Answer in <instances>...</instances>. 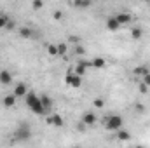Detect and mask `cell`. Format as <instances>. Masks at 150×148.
I'll return each instance as SVG.
<instances>
[{
    "mask_svg": "<svg viewBox=\"0 0 150 148\" xmlns=\"http://www.w3.org/2000/svg\"><path fill=\"white\" fill-rule=\"evenodd\" d=\"M138 89H140V92H142V94H147V92H149V87H147L145 84H140V87H138Z\"/></svg>",
    "mask_w": 150,
    "mask_h": 148,
    "instance_id": "obj_26",
    "label": "cell"
},
{
    "mask_svg": "<svg viewBox=\"0 0 150 148\" xmlns=\"http://www.w3.org/2000/svg\"><path fill=\"white\" fill-rule=\"evenodd\" d=\"M19 35L23 38H32L33 37V30L28 28V26H23V28H19Z\"/></svg>",
    "mask_w": 150,
    "mask_h": 148,
    "instance_id": "obj_15",
    "label": "cell"
},
{
    "mask_svg": "<svg viewBox=\"0 0 150 148\" xmlns=\"http://www.w3.org/2000/svg\"><path fill=\"white\" fill-rule=\"evenodd\" d=\"M142 37H143V30H142L140 26L131 28V38H133V40H140Z\"/></svg>",
    "mask_w": 150,
    "mask_h": 148,
    "instance_id": "obj_14",
    "label": "cell"
},
{
    "mask_svg": "<svg viewBox=\"0 0 150 148\" xmlns=\"http://www.w3.org/2000/svg\"><path fill=\"white\" fill-rule=\"evenodd\" d=\"M56 47H58V56H65V54H67V51H68V47H67V44H65V42L56 44Z\"/></svg>",
    "mask_w": 150,
    "mask_h": 148,
    "instance_id": "obj_18",
    "label": "cell"
},
{
    "mask_svg": "<svg viewBox=\"0 0 150 148\" xmlns=\"http://www.w3.org/2000/svg\"><path fill=\"white\" fill-rule=\"evenodd\" d=\"M122 124H124V120H122L120 115H110V117L105 118V127H107V131L117 132V131L122 129Z\"/></svg>",
    "mask_w": 150,
    "mask_h": 148,
    "instance_id": "obj_2",
    "label": "cell"
},
{
    "mask_svg": "<svg viewBox=\"0 0 150 148\" xmlns=\"http://www.w3.org/2000/svg\"><path fill=\"white\" fill-rule=\"evenodd\" d=\"M32 7H33V9H42V7H44V2H42V0H33Z\"/></svg>",
    "mask_w": 150,
    "mask_h": 148,
    "instance_id": "obj_23",
    "label": "cell"
},
{
    "mask_svg": "<svg viewBox=\"0 0 150 148\" xmlns=\"http://www.w3.org/2000/svg\"><path fill=\"white\" fill-rule=\"evenodd\" d=\"M133 73L145 77V75H149V73H150V70H149V66H136V68L133 70Z\"/></svg>",
    "mask_w": 150,
    "mask_h": 148,
    "instance_id": "obj_17",
    "label": "cell"
},
{
    "mask_svg": "<svg viewBox=\"0 0 150 148\" xmlns=\"http://www.w3.org/2000/svg\"><path fill=\"white\" fill-rule=\"evenodd\" d=\"M14 28H16V23H14V21L11 19V21L7 23V26H5V30H9V32H11V30H14Z\"/></svg>",
    "mask_w": 150,
    "mask_h": 148,
    "instance_id": "obj_25",
    "label": "cell"
},
{
    "mask_svg": "<svg viewBox=\"0 0 150 148\" xmlns=\"http://www.w3.org/2000/svg\"><path fill=\"white\" fill-rule=\"evenodd\" d=\"M0 84H4V85L12 84V75L9 70H0Z\"/></svg>",
    "mask_w": 150,
    "mask_h": 148,
    "instance_id": "obj_9",
    "label": "cell"
},
{
    "mask_svg": "<svg viewBox=\"0 0 150 148\" xmlns=\"http://www.w3.org/2000/svg\"><path fill=\"white\" fill-rule=\"evenodd\" d=\"M2 16H4V14H2V11H0V18H2Z\"/></svg>",
    "mask_w": 150,
    "mask_h": 148,
    "instance_id": "obj_31",
    "label": "cell"
},
{
    "mask_svg": "<svg viewBox=\"0 0 150 148\" xmlns=\"http://www.w3.org/2000/svg\"><path fill=\"white\" fill-rule=\"evenodd\" d=\"M16 99H18V98H16L14 94H7V96L2 99V105H4L5 108H12V106L16 105Z\"/></svg>",
    "mask_w": 150,
    "mask_h": 148,
    "instance_id": "obj_10",
    "label": "cell"
},
{
    "mask_svg": "<svg viewBox=\"0 0 150 148\" xmlns=\"http://www.w3.org/2000/svg\"><path fill=\"white\" fill-rule=\"evenodd\" d=\"M107 28H108L110 32H117V30H120V25L117 23V19H115L113 16H110V18L107 19Z\"/></svg>",
    "mask_w": 150,
    "mask_h": 148,
    "instance_id": "obj_12",
    "label": "cell"
},
{
    "mask_svg": "<svg viewBox=\"0 0 150 148\" xmlns=\"http://www.w3.org/2000/svg\"><path fill=\"white\" fill-rule=\"evenodd\" d=\"M75 52H77L79 56H84V52H86V51H84V47H80V45H77V47H75Z\"/></svg>",
    "mask_w": 150,
    "mask_h": 148,
    "instance_id": "obj_27",
    "label": "cell"
},
{
    "mask_svg": "<svg viewBox=\"0 0 150 148\" xmlns=\"http://www.w3.org/2000/svg\"><path fill=\"white\" fill-rule=\"evenodd\" d=\"M45 49H47V54H49V56H58V47H56V44H47Z\"/></svg>",
    "mask_w": 150,
    "mask_h": 148,
    "instance_id": "obj_19",
    "label": "cell"
},
{
    "mask_svg": "<svg viewBox=\"0 0 150 148\" xmlns=\"http://www.w3.org/2000/svg\"><path fill=\"white\" fill-rule=\"evenodd\" d=\"M82 124H84L86 127L94 125V124H96V115H94V111H86V113L82 115Z\"/></svg>",
    "mask_w": 150,
    "mask_h": 148,
    "instance_id": "obj_7",
    "label": "cell"
},
{
    "mask_svg": "<svg viewBox=\"0 0 150 148\" xmlns=\"http://www.w3.org/2000/svg\"><path fill=\"white\" fill-rule=\"evenodd\" d=\"M113 18L117 19V23L122 26V25H129L131 21H133V16L131 14H127V12H117V14H113Z\"/></svg>",
    "mask_w": 150,
    "mask_h": 148,
    "instance_id": "obj_4",
    "label": "cell"
},
{
    "mask_svg": "<svg viewBox=\"0 0 150 148\" xmlns=\"http://www.w3.org/2000/svg\"><path fill=\"white\" fill-rule=\"evenodd\" d=\"M142 84H145L147 87H150V73H149V75H145V77H143V82H142Z\"/></svg>",
    "mask_w": 150,
    "mask_h": 148,
    "instance_id": "obj_28",
    "label": "cell"
},
{
    "mask_svg": "<svg viewBox=\"0 0 150 148\" xmlns=\"http://www.w3.org/2000/svg\"><path fill=\"white\" fill-rule=\"evenodd\" d=\"M65 125V120L61 115H52V127H63Z\"/></svg>",
    "mask_w": 150,
    "mask_h": 148,
    "instance_id": "obj_16",
    "label": "cell"
},
{
    "mask_svg": "<svg viewBox=\"0 0 150 148\" xmlns=\"http://www.w3.org/2000/svg\"><path fill=\"white\" fill-rule=\"evenodd\" d=\"M52 18H54L56 21H59V19H63V14H61V11H54V14H52Z\"/></svg>",
    "mask_w": 150,
    "mask_h": 148,
    "instance_id": "obj_24",
    "label": "cell"
},
{
    "mask_svg": "<svg viewBox=\"0 0 150 148\" xmlns=\"http://www.w3.org/2000/svg\"><path fill=\"white\" fill-rule=\"evenodd\" d=\"M30 138H32V129L28 127V124L26 122L19 124L18 129H16V132H14V140H18V141H28Z\"/></svg>",
    "mask_w": 150,
    "mask_h": 148,
    "instance_id": "obj_3",
    "label": "cell"
},
{
    "mask_svg": "<svg viewBox=\"0 0 150 148\" xmlns=\"http://www.w3.org/2000/svg\"><path fill=\"white\" fill-rule=\"evenodd\" d=\"M74 148H82V147H74Z\"/></svg>",
    "mask_w": 150,
    "mask_h": 148,
    "instance_id": "obj_32",
    "label": "cell"
},
{
    "mask_svg": "<svg viewBox=\"0 0 150 148\" xmlns=\"http://www.w3.org/2000/svg\"><path fill=\"white\" fill-rule=\"evenodd\" d=\"M65 82H67L70 87H80V85H82V78H80V77H77L75 73H72V72L67 75Z\"/></svg>",
    "mask_w": 150,
    "mask_h": 148,
    "instance_id": "obj_6",
    "label": "cell"
},
{
    "mask_svg": "<svg viewBox=\"0 0 150 148\" xmlns=\"http://www.w3.org/2000/svg\"><path fill=\"white\" fill-rule=\"evenodd\" d=\"M40 103H42V106H44V110H45V113H49V111H51V106H52V101H51V98H49L47 94H42V96H40Z\"/></svg>",
    "mask_w": 150,
    "mask_h": 148,
    "instance_id": "obj_11",
    "label": "cell"
},
{
    "mask_svg": "<svg viewBox=\"0 0 150 148\" xmlns=\"http://www.w3.org/2000/svg\"><path fill=\"white\" fill-rule=\"evenodd\" d=\"M115 138H117L119 141H129V140H131V132H127V131L120 129V131H117V132H115Z\"/></svg>",
    "mask_w": 150,
    "mask_h": 148,
    "instance_id": "obj_13",
    "label": "cell"
},
{
    "mask_svg": "<svg viewBox=\"0 0 150 148\" xmlns=\"http://www.w3.org/2000/svg\"><path fill=\"white\" fill-rule=\"evenodd\" d=\"M9 21H11V19H9V16H7V14H4V16L0 18V28H5Z\"/></svg>",
    "mask_w": 150,
    "mask_h": 148,
    "instance_id": "obj_22",
    "label": "cell"
},
{
    "mask_svg": "<svg viewBox=\"0 0 150 148\" xmlns=\"http://www.w3.org/2000/svg\"><path fill=\"white\" fill-rule=\"evenodd\" d=\"M136 148H145V147H143V145H138V147H136Z\"/></svg>",
    "mask_w": 150,
    "mask_h": 148,
    "instance_id": "obj_30",
    "label": "cell"
},
{
    "mask_svg": "<svg viewBox=\"0 0 150 148\" xmlns=\"http://www.w3.org/2000/svg\"><path fill=\"white\" fill-rule=\"evenodd\" d=\"M72 5H75V7H91L93 2H89V0H86V2H74Z\"/></svg>",
    "mask_w": 150,
    "mask_h": 148,
    "instance_id": "obj_21",
    "label": "cell"
},
{
    "mask_svg": "<svg viewBox=\"0 0 150 148\" xmlns=\"http://www.w3.org/2000/svg\"><path fill=\"white\" fill-rule=\"evenodd\" d=\"M25 101H26V106L33 113H37V115H47L45 110H44V106H42V103H40V96H37L35 92H28L26 98H25Z\"/></svg>",
    "mask_w": 150,
    "mask_h": 148,
    "instance_id": "obj_1",
    "label": "cell"
},
{
    "mask_svg": "<svg viewBox=\"0 0 150 148\" xmlns=\"http://www.w3.org/2000/svg\"><path fill=\"white\" fill-rule=\"evenodd\" d=\"M107 66V59L101 58V56H96L93 61H91V68H96V70H103Z\"/></svg>",
    "mask_w": 150,
    "mask_h": 148,
    "instance_id": "obj_8",
    "label": "cell"
},
{
    "mask_svg": "<svg viewBox=\"0 0 150 148\" xmlns=\"http://www.w3.org/2000/svg\"><path fill=\"white\" fill-rule=\"evenodd\" d=\"M16 98H26V94H28V87H26V84L25 82H19V84H16V87H14V92H12Z\"/></svg>",
    "mask_w": 150,
    "mask_h": 148,
    "instance_id": "obj_5",
    "label": "cell"
},
{
    "mask_svg": "<svg viewBox=\"0 0 150 148\" xmlns=\"http://www.w3.org/2000/svg\"><path fill=\"white\" fill-rule=\"evenodd\" d=\"M45 122H47V125H52V115L45 117Z\"/></svg>",
    "mask_w": 150,
    "mask_h": 148,
    "instance_id": "obj_29",
    "label": "cell"
},
{
    "mask_svg": "<svg viewBox=\"0 0 150 148\" xmlns=\"http://www.w3.org/2000/svg\"><path fill=\"white\" fill-rule=\"evenodd\" d=\"M93 105H94V108H105V99L103 98H96L93 101Z\"/></svg>",
    "mask_w": 150,
    "mask_h": 148,
    "instance_id": "obj_20",
    "label": "cell"
}]
</instances>
